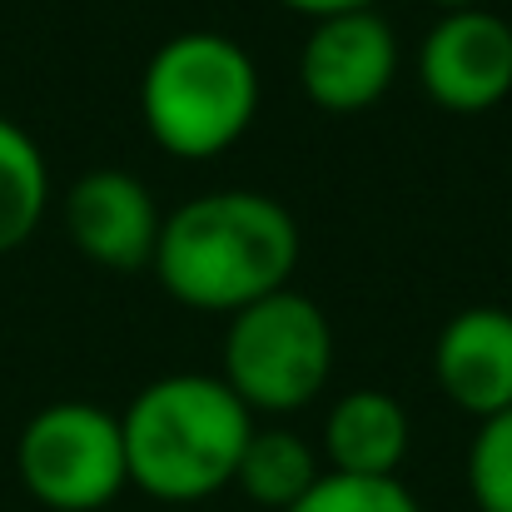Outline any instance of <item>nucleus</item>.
Masks as SVG:
<instances>
[{"label":"nucleus","instance_id":"f03ea898","mask_svg":"<svg viewBox=\"0 0 512 512\" xmlns=\"http://www.w3.org/2000/svg\"><path fill=\"white\" fill-rule=\"evenodd\" d=\"M130 483L155 503H204L234 483L254 413L219 373H165L120 413Z\"/></svg>","mask_w":512,"mask_h":512},{"label":"nucleus","instance_id":"ddd939ff","mask_svg":"<svg viewBox=\"0 0 512 512\" xmlns=\"http://www.w3.org/2000/svg\"><path fill=\"white\" fill-rule=\"evenodd\" d=\"M468 493L478 512H512V408L478 423L468 443Z\"/></svg>","mask_w":512,"mask_h":512},{"label":"nucleus","instance_id":"4468645a","mask_svg":"<svg viewBox=\"0 0 512 512\" xmlns=\"http://www.w3.org/2000/svg\"><path fill=\"white\" fill-rule=\"evenodd\" d=\"M289 512H423L398 478H348L324 473Z\"/></svg>","mask_w":512,"mask_h":512},{"label":"nucleus","instance_id":"423d86ee","mask_svg":"<svg viewBox=\"0 0 512 512\" xmlns=\"http://www.w3.org/2000/svg\"><path fill=\"white\" fill-rule=\"evenodd\" d=\"M418 80L433 105L483 115L512 95V25L498 10H443L418 45Z\"/></svg>","mask_w":512,"mask_h":512},{"label":"nucleus","instance_id":"f8f14e48","mask_svg":"<svg viewBox=\"0 0 512 512\" xmlns=\"http://www.w3.org/2000/svg\"><path fill=\"white\" fill-rule=\"evenodd\" d=\"M50 170L40 145L0 115V254H15L45 219Z\"/></svg>","mask_w":512,"mask_h":512},{"label":"nucleus","instance_id":"dca6fc26","mask_svg":"<svg viewBox=\"0 0 512 512\" xmlns=\"http://www.w3.org/2000/svg\"><path fill=\"white\" fill-rule=\"evenodd\" d=\"M428 5H438V10H468V5H483V0H428Z\"/></svg>","mask_w":512,"mask_h":512},{"label":"nucleus","instance_id":"9b49d317","mask_svg":"<svg viewBox=\"0 0 512 512\" xmlns=\"http://www.w3.org/2000/svg\"><path fill=\"white\" fill-rule=\"evenodd\" d=\"M319 478H324L319 453L309 448L304 433H294L284 423H254V433L239 453V468H234V488L254 508L269 512H289Z\"/></svg>","mask_w":512,"mask_h":512},{"label":"nucleus","instance_id":"20e7f679","mask_svg":"<svg viewBox=\"0 0 512 512\" xmlns=\"http://www.w3.org/2000/svg\"><path fill=\"white\" fill-rule=\"evenodd\" d=\"M334 368V329L324 309L299 294L279 289L239 314L224 329V368L219 378L239 393V403L259 418H284L309 408Z\"/></svg>","mask_w":512,"mask_h":512},{"label":"nucleus","instance_id":"39448f33","mask_svg":"<svg viewBox=\"0 0 512 512\" xmlns=\"http://www.w3.org/2000/svg\"><path fill=\"white\" fill-rule=\"evenodd\" d=\"M15 473L25 493L50 512H100L130 488L120 413L65 398L40 408L15 443Z\"/></svg>","mask_w":512,"mask_h":512},{"label":"nucleus","instance_id":"f257e3e1","mask_svg":"<svg viewBox=\"0 0 512 512\" xmlns=\"http://www.w3.org/2000/svg\"><path fill=\"white\" fill-rule=\"evenodd\" d=\"M150 269L174 304L199 314H239L289 289L299 269V224L259 189L194 194L165 214Z\"/></svg>","mask_w":512,"mask_h":512},{"label":"nucleus","instance_id":"9d476101","mask_svg":"<svg viewBox=\"0 0 512 512\" xmlns=\"http://www.w3.org/2000/svg\"><path fill=\"white\" fill-rule=\"evenodd\" d=\"M413 428L393 393L383 388H353L324 418V463L329 473L348 478H398L408 458Z\"/></svg>","mask_w":512,"mask_h":512},{"label":"nucleus","instance_id":"7ed1b4c3","mask_svg":"<svg viewBox=\"0 0 512 512\" xmlns=\"http://www.w3.org/2000/svg\"><path fill=\"white\" fill-rule=\"evenodd\" d=\"M140 115L150 140L174 160H214L244 140L259 115V70L234 35L179 30L140 80Z\"/></svg>","mask_w":512,"mask_h":512},{"label":"nucleus","instance_id":"2eb2a0df","mask_svg":"<svg viewBox=\"0 0 512 512\" xmlns=\"http://www.w3.org/2000/svg\"><path fill=\"white\" fill-rule=\"evenodd\" d=\"M279 5H289L309 20H324V15H343V10H373L378 0H279Z\"/></svg>","mask_w":512,"mask_h":512},{"label":"nucleus","instance_id":"0eeeda50","mask_svg":"<svg viewBox=\"0 0 512 512\" xmlns=\"http://www.w3.org/2000/svg\"><path fill=\"white\" fill-rule=\"evenodd\" d=\"M398 75V35L378 10L314 20L299 50V85L329 115H358L388 95Z\"/></svg>","mask_w":512,"mask_h":512},{"label":"nucleus","instance_id":"1a4fd4ad","mask_svg":"<svg viewBox=\"0 0 512 512\" xmlns=\"http://www.w3.org/2000/svg\"><path fill=\"white\" fill-rule=\"evenodd\" d=\"M433 373L443 398L478 423L512 408V314L498 304L458 309L433 343Z\"/></svg>","mask_w":512,"mask_h":512},{"label":"nucleus","instance_id":"6e6552de","mask_svg":"<svg viewBox=\"0 0 512 512\" xmlns=\"http://www.w3.org/2000/svg\"><path fill=\"white\" fill-rule=\"evenodd\" d=\"M160 204L150 184L130 170H90L75 179L65 199V229L75 249L115 274H135L155 259L160 244Z\"/></svg>","mask_w":512,"mask_h":512}]
</instances>
